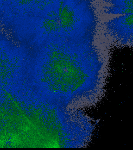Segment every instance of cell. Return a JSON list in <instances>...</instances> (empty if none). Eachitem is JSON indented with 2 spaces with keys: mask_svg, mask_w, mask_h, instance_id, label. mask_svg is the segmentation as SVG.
<instances>
[{
  "mask_svg": "<svg viewBox=\"0 0 133 150\" xmlns=\"http://www.w3.org/2000/svg\"><path fill=\"white\" fill-rule=\"evenodd\" d=\"M104 8L105 13L123 15L133 13V0L111 1Z\"/></svg>",
  "mask_w": 133,
  "mask_h": 150,
  "instance_id": "7a4b0ae2",
  "label": "cell"
},
{
  "mask_svg": "<svg viewBox=\"0 0 133 150\" xmlns=\"http://www.w3.org/2000/svg\"><path fill=\"white\" fill-rule=\"evenodd\" d=\"M105 26L112 35L121 42H128L132 38L133 13L112 19Z\"/></svg>",
  "mask_w": 133,
  "mask_h": 150,
  "instance_id": "6da1fadb",
  "label": "cell"
}]
</instances>
